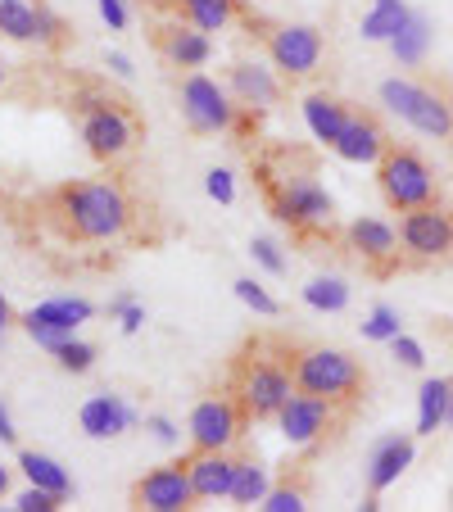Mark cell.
I'll return each instance as SVG.
<instances>
[{
  "label": "cell",
  "instance_id": "cell-45",
  "mask_svg": "<svg viewBox=\"0 0 453 512\" xmlns=\"http://www.w3.org/2000/svg\"><path fill=\"white\" fill-rule=\"evenodd\" d=\"M109 68H114L118 78H132V59L118 55V50H109Z\"/></svg>",
  "mask_w": 453,
  "mask_h": 512
},
{
  "label": "cell",
  "instance_id": "cell-20",
  "mask_svg": "<svg viewBox=\"0 0 453 512\" xmlns=\"http://www.w3.org/2000/svg\"><path fill=\"white\" fill-rule=\"evenodd\" d=\"M159 46H164L168 64H177V68H200V64H209V55H213L209 32H200V28H164Z\"/></svg>",
  "mask_w": 453,
  "mask_h": 512
},
{
  "label": "cell",
  "instance_id": "cell-19",
  "mask_svg": "<svg viewBox=\"0 0 453 512\" xmlns=\"http://www.w3.org/2000/svg\"><path fill=\"white\" fill-rule=\"evenodd\" d=\"M232 96L241 100V105H250V109H268V105H277L281 87H277V78H272V68L236 64L232 68Z\"/></svg>",
  "mask_w": 453,
  "mask_h": 512
},
{
  "label": "cell",
  "instance_id": "cell-10",
  "mask_svg": "<svg viewBox=\"0 0 453 512\" xmlns=\"http://www.w3.org/2000/svg\"><path fill=\"white\" fill-rule=\"evenodd\" d=\"M241 404L236 399L209 395L191 408V422H186V435H191L195 449H232L236 435H241Z\"/></svg>",
  "mask_w": 453,
  "mask_h": 512
},
{
  "label": "cell",
  "instance_id": "cell-7",
  "mask_svg": "<svg viewBox=\"0 0 453 512\" xmlns=\"http://www.w3.org/2000/svg\"><path fill=\"white\" fill-rule=\"evenodd\" d=\"M399 241L413 259H444L453 254V209L440 204H422L399 218Z\"/></svg>",
  "mask_w": 453,
  "mask_h": 512
},
{
  "label": "cell",
  "instance_id": "cell-4",
  "mask_svg": "<svg viewBox=\"0 0 453 512\" xmlns=\"http://www.w3.org/2000/svg\"><path fill=\"white\" fill-rule=\"evenodd\" d=\"M381 105L404 118L408 127L435 136V141H449L453 136V105L444 96H435V91L417 87V82H404V78L381 82Z\"/></svg>",
  "mask_w": 453,
  "mask_h": 512
},
{
  "label": "cell",
  "instance_id": "cell-51",
  "mask_svg": "<svg viewBox=\"0 0 453 512\" xmlns=\"http://www.w3.org/2000/svg\"><path fill=\"white\" fill-rule=\"evenodd\" d=\"M0 87H5V64H0Z\"/></svg>",
  "mask_w": 453,
  "mask_h": 512
},
{
  "label": "cell",
  "instance_id": "cell-44",
  "mask_svg": "<svg viewBox=\"0 0 453 512\" xmlns=\"http://www.w3.org/2000/svg\"><path fill=\"white\" fill-rule=\"evenodd\" d=\"M19 440V431H14V417H10V404L0 399V445H14Z\"/></svg>",
  "mask_w": 453,
  "mask_h": 512
},
{
  "label": "cell",
  "instance_id": "cell-38",
  "mask_svg": "<svg viewBox=\"0 0 453 512\" xmlns=\"http://www.w3.org/2000/svg\"><path fill=\"white\" fill-rule=\"evenodd\" d=\"M204 191H209L218 204H232V200H236L232 173H227V168H209V177H204Z\"/></svg>",
  "mask_w": 453,
  "mask_h": 512
},
{
  "label": "cell",
  "instance_id": "cell-47",
  "mask_svg": "<svg viewBox=\"0 0 453 512\" xmlns=\"http://www.w3.org/2000/svg\"><path fill=\"white\" fill-rule=\"evenodd\" d=\"M5 494H10V472L0 467V499H5Z\"/></svg>",
  "mask_w": 453,
  "mask_h": 512
},
{
  "label": "cell",
  "instance_id": "cell-9",
  "mask_svg": "<svg viewBox=\"0 0 453 512\" xmlns=\"http://www.w3.org/2000/svg\"><path fill=\"white\" fill-rule=\"evenodd\" d=\"M322 32L309 28V23H281V28H272L268 37V55L272 64L281 68V73H290V78H309V73H318L322 64Z\"/></svg>",
  "mask_w": 453,
  "mask_h": 512
},
{
  "label": "cell",
  "instance_id": "cell-11",
  "mask_svg": "<svg viewBox=\"0 0 453 512\" xmlns=\"http://www.w3.org/2000/svg\"><path fill=\"white\" fill-rule=\"evenodd\" d=\"M132 503L136 508H150V512H186L195 503V485H191L186 463L145 472L141 481H136V490H132Z\"/></svg>",
  "mask_w": 453,
  "mask_h": 512
},
{
  "label": "cell",
  "instance_id": "cell-16",
  "mask_svg": "<svg viewBox=\"0 0 453 512\" xmlns=\"http://www.w3.org/2000/svg\"><path fill=\"white\" fill-rule=\"evenodd\" d=\"M408 467H413V440H408V435H386V440H376L372 458H367V485H372V494L390 490Z\"/></svg>",
  "mask_w": 453,
  "mask_h": 512
},
{
  "label": "cell",
  "instance_id": "cell-46",
  "mask_svg": "<svg viewBox=\"0 0 453 512\" xmlns=\"http://www.w3.org/2000/svg\"><path fill=\"white\" fill-rule=\"evenodd\" d=\"M127 304H132V295H118V300H109V318H118Z\"/></svg>",
  "mask_w": 453,
  "mask_h": 512
},
{
  "label": "cell",
  "instance_id": "cell-50",
  "mask_svg": "<svg viewBox=\"0 0 453 512\" xmlns=\"http://www.w3.org/2000/svg\"><path fill=\"white\" fill-rule=\"evenodd\" d=\"M5 327H10V322H5V318H0V340H5Z\"/></svg>",
  "mask_w": 453,
  "mask_h": 512
},
{
  "label": "cell",
  "instance_id": "cell-22",
  "mask_svg": "<svg viewBox=\"0 0 453 512\" xmlns=\"http://www.w3.org/2000/svg\"><path fill=\"white\" fill-rule=\"evenodd\" d=\"M453 395V377H426L422 390H417V435H435L444 426V408H449Z\"/></svg>",
  "mask_w": 453,
  "mask_h": 512
},
{
  "label": "cell",
  "instance_id": "cell-5",
  "mask_svg": "<svg viewBox=\"0 0 453 512\" xmlns=\"http://www.w3.org/2000/svg\"><path fill=\"white\" fill-rule=\"evenodd\" d=\"M376 182H381L386 204L399 213L435 204V177L413 150H386V155H381V168H376Z\"/></svg>",
  "mask_w": 453,
  "mask_h": 512
},
{
  "label": "cell",
  "instance_id": "cell-33",
  "mask_svg": "<svg viewBox=\"0 0 453 512\" xmlns=\"http://www.w3.org/2000/svg\"><path fill=\"white\" fill-rule=\"evenodd\" d=\"M236 300H241L245 309L263 313V318H272V313H277V300H272L268 290H263L259 281H250V277H241V281H236Z\"/></svg>",
  "mask_w": 453,
  "mask_h": 512
},
{
  "label": "cell",
  "instance_id": "cell-24",
  "mask_svg": "<svg viewBox=\"0 0 453 512\" xmlns=\"http://www.w3.org/2000/svg\"><path fill=\"white\" fill-rule=\"evenodd\" d=\"M19 467H23V476H28V485H41V490L59 494V499H68V494H73V481H68V472L55 463V458L37 454V449H23Z\"/></svg>",
  "mask_w": 453,
  "mask_h": 512
},
{
  "label": "cell",
  "instance_id": "cell-6",
  "mask_svg": "<svg viewBox=\"0 0 453 512\" xmlns=\"http://www.w3.org/2000/svg\"><path fill=\"white\" fill-rule=\"evenodd\" d=\"M82 141H87V150L96 159H118L132 150L136 123L114 100H91V105H82Z\"/></svg>",
  "mask_w": 453,
  "mask_h": 512
},
{
  "label": "cell",
  "instance_id": "cell-12",
  "mask_svg": "<svg viewBox=\"0 0 453 512\" xmlns=\"http://www.w3.org/2000/svg\"><path fill=\"white\" fill-rule=\"evenodd\" d=\"M272 213H277V218H281L286 227H299V232H309V227H327V223H331L336 204H331V195L322 191L318 182L299 177V182H290L286 191L277 195Z\"/></svg>",
  "mask_w": 453,
  "mask_h": 512
},
{
  "label": "cell",
  "instance_id": "cell-41",
  "mask_svg": "<svg viewBox=\"0 0 453 512\" xmlns=\"http://www.w3.org/2000/svg\"><path fill=\"white\" fill-rule=\"evenodd\" d=\"M100 5V19L109 23V32H123L127 28V5L123 0H96Z\"/></svg>",
  "mask_w": 453,
  "mask_h": 512
},
{
  "label": "cell",
  "instance_id": "cell-30",
  "mask_svg": "<svg viewBox=\"0 0 453 512\" xmlns=\"http://www.w3.org/2000/svg\"><path fill=\"white\" fill-rule=\"evenodd\" d=\"M304 304L318 313H340L349 304V286L340 277H313L309 286H304Z\"/></svg>",
  "mask_w": 453,
  "mask_h": 512
},
{
  "label": "cell",
  "instance_id": "cell-52",
  "mask_svg": "<svg viewBox=\"0 0 453 512\" xmlns=\"http://www.w3.org/2000/svg\"><path fill=\"white\" fill-rule=\"evenodd\" d=\"M173 5H182V0H173Z\"/></svg>",
  "mask_w": 453,
  "mask_h": 512
},
{
  "label": "cell",
  "instance_id": "cell-40",
  "mask_svg": "<svg viewBox=\"0 0 453 512\" xmlns=\"http://www.w3.org/2000/svg\"><path fill=\"white\" fill-rule=\"evenodd\" d=\"M23 327H28V336L37 340L41 349H50V354H55V349L68 340V331H55V327H46V322H23Z\"/></svg>",
  "mask_w": 453,
  "mask_h": 512
},
{
  "label": "cell",
  "instance_id": "cell-34",
  "mask_svg": "<svg viewBox=\"0 0 453 512\" xmlns=\"http://www.w3.org/2000/svg\"><path fill=\"white\" fill-rule=\"evenodd\" d=\"M250 254H254V263H259L263 272H272V277H281V272H286V254H281V245L268 241V236H254Z\"/></svg>",
  "mask_w": 453,
  "mask_h": 512
},
{
  "label": "cell",
  "instance_id": "cell-36",
  "mask_svg": "<svg viewBox=\"0 0 453 512\" xmlns=\"http://www.w3.org/2000/svg\"><path fill=\"white\" fill-rule=\"evenodd\" d=\"M390 349H395V358L404 363V368H413V372H422V368H426V349H422V340H413V336H404V331H399V336L390 340Z\"/></svg>",
  "mask_w": 453,
  "mask_h": 512
},
{
  "label": "cell",
  "instance_id": "cell-28",
  "mask_svg": "<svg viewBox=\"0 0 453 512\" xmlns=\"http://www.w3.org/2000/svg\"><path fill=\"white\" fill-rule=\"evenodd\" d=\"M182 10H186V19H191V28L222 32L236 14V0H182Z\"/></svg>",
  "mask_w": 453,
  "mask_h": 512
},
{
  "label": "cell",
  "instance_id": "cell-21",
  "mask_svg": "<svg viewBox=\"0 0 453 512\" xmlns=\"http://www.w3.org/2000/svg\"><path fill=\"white\" fill-rule=\"evenodd\" d=\"M349 109L340 105V100H331V96H309L304 100V123H309V132L318 136V141H327V145H336L340 141V132H345V123H349Z\"/></svg>",
  "mask_w": 453,
  "mask_h": 512
},
{
  "label": "cell",
  "instance_id": "cell-39",
  "mask_svg": "<svg viewBox=\"0 0 453 512\" xmlns=\"http://www.w3.org/2000/svg\"><path fill=\"white\" fill-rule=\"evenodd\" d=\"M37 41L41 46H59V41H64V23H59L46 5H37Z\"/></svg>",
  "mask_w": 453,
  "mask_h": 512
},
{
  "label": "cell",
  "instance_id": "cell-32",
  "mask_svg": "<svg viewBox=\"0 0 453 512\" xmlns=\"http://www.w3.org/2000/svg\"><path fill=\"white\" fill-rule=\"evenodd\" d=\"M55 358H59V368H64V372H91V363H96V349H91L87 340H73V336H68L64 345L55 349Z\"/></svg>",
  "mask_w": 453,
  "mask_h": 512
},
{
  "label": "cell",
  "instance_id": "cell-23",
  "mask_svg": "<svg viewBox=\"0 0 453 512\" xmlns=\"http://www.w3.org/2000/svg\"><path fill=\"white\" fill-rule=\"evenodd\" d=\"M91 313H96V309H91L87 300H46V304H37V309L23 313V322H46V327L68 331V336H73V331H78Z\"/></svg>",
  "mask_w": 453,
  "mask_h": 512
},
{
  "label": "cell",
  "instance_id": "cell-37",
  "mask_svg": "<svg viewBox=\"0 0 453 512\" xmlns=\"http://www.w3.org/2000/svg\"><path fill=\"white\" fill-rule=\"evenodd\" d=\"M59 503H64L59 494L41 490V485H28V490H23L19 499H14V508H19V512H55Z\"/></svg>",
  "mask_w": 453,
  "mask_h": 512
},
{
  "label": "cell",
  "instance_id": "cell-13",
  "mask_svg": "<svg viewBox=\"0 0 453 512\" xmlns=\"http://www.w3.org/2000/svg\"><path fill=\"white\" fill-rule=\"evenodd\" d=\"M277 426H281V435H286L290 445H313V440L331 426V399L295 390V395L286 399V408L277 413Z\"/></svg>",
  "mask_w": 453,
  "mask_h": 512
},
{
  "label": "cell",
  "instance_id": "cell-14",
  "mask_svg": "<svg viewBox=\"0 0 453 512\" xmlns=\"http://www.w3.org/2000/svg\"><path fill=\"white\" fill-rule=\"evenodd\" d=\"M236 467L227 458V449H195V458H186V472H191L195 499H232L236 485Z\"/></svg>",
  "mask_w": 453,
  "mask_h": 512
},
{
  "label": "cell",
  "instance_id": "cell-15",
  "mask_svg": "<svg viewBox=\"0 0 453 512\" xmlns=\"http://www.w3.org/2000/svg\"><path fill=\"white\" fill-rule=\"evenodd\" d=\"M78 422H82V431H87L91 440H114V435L132 431L136 413H132V404H123L118 395H109L105 390V395H91L87 404H82Z\"/></svg>",
  "mask_w": 453,
  "mask_h": 512
},
{
  "label": "cell",
  "instance_id": "cell-48",
  "mask_svg": "<svg viewBox=\"0 0 453 512\" xmlns=\"http://www.w3.org/2000/svg\"><path fill=\"white\" fill-rule=\"evenodd\" d=\"M444 426L453 431V395H449V408H444Z\"/></svg>",
  "mask_w": 453,
  "mask_h": 512
},
{
  "label": "cell",
  "instance_id": "cell-43",
  "mask_svg": "<svg viewBox=\"0 0 453 512\" xmlns=\"http://www.w3.org/2000/svg\"><path fill=\"white\" fill-rule=\"evenodd\" d=\"M118 322H123V331H127V336H136V331H141L145 327V309H141V304H127V309L123 313H118Z\"/></svg>",
  "mask_w": 453,
  "mask_h": 512
},
{
  "label": "cell",
  "instance_id": "cell-42",
  "mask_svg": "<svg viewBox=\"0 0 453 512\" xmlns=\"http://www.w3.org/2000/svg\"><path fill=\"white\" fill-rule=\"evenodd\" d=\"M145 431L155 435L159 445H177V440H182V435H177V426L168 422V417H150V422H145Z\"/></svg>",
  "mask_w": 453,
  "mask_h": 512
},
{
  "label": "cell",
  "instance_id": "cell-18",
  "mask_svg": "<svg viewBox=\"0 0 453 512\" xmlns=\"http://www.w3.org/2000/svg\"><path fill=\"white\" fill-rule=\"evenodd\" d=\"M345 164H381V155H386V136H381V127L372 123V118H349L345 132H340V141L331 145Z\"/></svg>",
  "mask_w": 453,
  "mask_h": 512
},
{
  "label": "cell",
  "instance_id": "cell-31",
  "mask_svg": "<svg viewBox=\"0 0 453 512\" xmlns=\"http://www.w3.org/2000/svg\"><path fill=\"white\" fill-rule=\"evenodd\" d=\"M399 331H404V327H399V313L390 309V304H376V309L367 313V322H363V340H386V345H390Z\"/></svg>",
  "mask_w": 453,
  "mask_h": 512
},
{
  "label": "cell",
  "instance_id": "cell-3",
  "mask_svg": "<svg viewBox=\"0 0 453 512\" xmlns=\"http://www.w3.org/2000/svg\"><path fill=\"white\" fill-rule=\"evenodd\" d=\"M290 395H295V368H286L281 358H245L241 377H236V404L245 417L254 422L277 417Z\"/></svg>",
  "mask_w": 453,
  "mask_h": 512
},
{
  "label": "cell",
  "instance_id": "cell-27",
  "mask_svg": "<svg viewBox=\"0 0 453 512\" xmlns=\"http://www.w3.org/2000/svg\"><path fill=\"white\" fill-rule=\"evenodd\" d=\"M0 37L37 41V5H28V0H0Z\"/></svg>",
  "mask_w": 453,
  "mask_h": 512
},
{
  "label": "cell",
  "instance_id": "cell-26",
  "mask_svg": "<svg viewBox=\"0 0 453 512\" xmlns=\"http://www.w3.org/2000/svg\"><path fill=\"white\" fill-rule=\"evenodd\" d=\"M426 46H431V23H426L422 14H413V19H408L404 28L390 37V50H395V59H399V64H408V68L422 64Z\"/></svg>",
  "mask_w": 453,
  "mask_h": 512
},
{
  "label": "cell",
  "instance_id": "cell-49",
  "mask_svg": "<svg viewBox=\"0 0 453 512\" xmlns=\"http://www.w3.org/2000/svg\"><path fill=\"white\" fill-rule=\"evenodd\" d=\"M0 318L10 322V304H5V295H0Z\"/></svg>",
  "mask_w": 453,
  "mask_h": 512
},
{
  "label": "cell",
  "instance_id": "cell-8",
  "mask_svg": "<svg viewBox=\"0 0 453 512\" xmlns=\"http://www.w3.org/2000/svg\"><path fill=\"white\" fill-rule=\"evenodd\" d=\"M182 118L191 123V132H227L236 123V105L232 91L218 87L204 73H191L182 82Z\"/></svg>",
  "mask_w": 453,
  "mask_h": 512
},
{
  "label": "cell",
  "instance_id": "cell-2",
  "mask_svg": "<svg viewBox=\"0 0 453 512\" xmlns=\"http://www.w3.org/2000/svg\"><path fill=\"white\" fill-rule=\"evenodd\" d=\"M290 368H295V390L331 399V404L358 399L367 381L363 368H358V358H349L345 349H304V354H295Z\"/></svg>",
  "mask_w": 453,
  "mask_h": 512
},
{
  "label": "cell",
  "instance_id": "cell-1",
  "mask_svg": "<svg viewBox=\"0 0 453 512\" xmlns=\"http://www.w3.org/2000/svg\"><path fill=\"white\" fill-rule=\"evenodd\" d=\"M59 218L78 241H114L127 232V195L114 182H78L59 191Z\"/></svg>",
  "mask_w": 453,
  "mask_h": 512
},
{
  "label": "cell",
  "instance_id": "cell-35",
  "mask_svg": "<svg viewBox=\"0 0 453 512\" xmlns=\"http://www.w3.org/2000/svg\"><path fill=\"white\" fill-rule=\"evenodd\" d=\"M259 508H263V512H304V490H295V485L268 490V499H263Z\"/></svg>",
  "mask_w": 453,
  "mask_h": 512
},
{
  "label": "cell",
  "instance_id": "cell-17",
  "mask_svg": "<svg viewBox=\"0 0 453 512\" xmlns=\"http://www.w3.org/2000/svg\"><path fill=\"white\" fill-rule=\"evenodd\" d=\"M349 245H354L367 263H376V268L386 272L399 254V232L390 223H381V218H358V223L349 227Z\"/></svg>",
  "mask_w": 453,
  "mask_h": 512
},
{
  "label": "cell",
  "instance_id": "cell-29",
  "mask_svg": "<svg viewBox=\"0 0 453 512\" xmlns=\"http://www.w3.org/2000/svg\"><path fill=\"white\" fill-rule=\"evenodd\" d=\"M272 490L268 481V467L263 463H241L236 467V485H232V499L241 503V508H254V503H263Z\"/></svg>",
  "mask_w": 453,
  "mask_h": 512
},
{
  "label": "cell",
  "instance_id": "cell-25",
  "mask_svg": "<svg viewBox=\"0 0 453 512\" xmlns=\"http://www.w3.org/2000/svg\"><path fill=\"white\" fill-rule=\"evenodd\" d=\"M408 19H413V10H408L404 0H376L372 14L363 19V28H358V32H363L367 41H390Z\"/></svg>",
  "mask_w": 453,
  "mask_h": 512
}]
</instances>
